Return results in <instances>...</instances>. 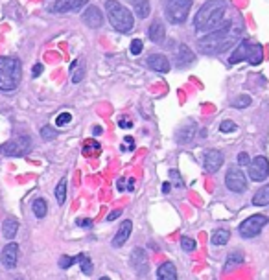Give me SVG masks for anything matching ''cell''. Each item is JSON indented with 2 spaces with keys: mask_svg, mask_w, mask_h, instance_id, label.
<instances>
[{
  "mask_svg": "<svg viewBox=\"0 0 269 280\" xmlns=\"http://www.w3.org/2000/svg\"><path fill=\"white\" fill-rule=\"evenodd\" d=\"M227 4V0H207L194 19L195 30H214L220 22H223Z\"/></svg>",
  "mask_w": 269,
  "mask_h": 280,
  "instance_id": "cell-1",
  "label": "cell"
},
{
  "mask_svg": "<svg viewBox=\"0 0 269 280\" xmlns=\"http://www.w3.org/2000/svg\"><path fill=\"white\" fill-rule=\"evenodd\" d=\"M22 78L21 61L17 57H6L0 55V91L11 92L15 91Z\"/></svg>",
  "mask_w": 269,
  "mask_h": 280,
  "instance_id": "cell-2",
  "label": "cell"
},
{
  "mask_svg": "<svg viewBox=\"0 0 269 280\" xmlns=\"http://www.w3.org/2000/svg\"><path fill=\"white\" fill-rule=\"evenodd\" d=\"M105 11H107L109 22L111 26L120 33H129L134 28V19L131 11L122 6L118 0H107L105 2Z\"/></svg>",
  "mask_w": 269,
  "mask_h": 280,
  "instance_id": "cell-3",
  "label": "cell"
},
{
  "mask_svg": "<svg viewBox=\"0 0 269 280\" xmlns=\"http://www.w3.org/2000/svg\"><path fill=\"white\" fill-rule=\"evenodd\" d=\"M192 0H164V13L172 24H183L188 19Z\"/></svg>",
  "mask_w": 269,
  "mask_h": 280,
  "instance_id": "cell-4",
  "label": "cell"
},
{
  "mask_svg": "<svg viewBox=\"0 0 269 280\" xmlns=\"http://www.w3.org/2000/svg\"><path fill=\"white\" fill-rule=\"evenodd\" d=\"M229 28H231V22L227 21V24H223L221 28L218 30H212L210 33H207L205 37H201L197 41V46H199L201 52L205 54H212V52H218V46L221 44V41L227 37V33H229Z\"/></svg>",
  "mask_w": 269,
  "mask_h": 280,
  "instance_id": "cell-5",
  "label": "cell"
},
{
  "mask_svg": "<svg viewBox=\"0 0 269 280\" xmlns=\"http://www.w3.org/2000/svg\"><path fill=\"white\" fill-rule=\"evenodd\" d=\"M267 221H269L267 216L254 214V216H251V218H247L245 221H242V225H240L238 232H240V236L242 238H254L262 232V229L267 225Z\"/></svg>",
  "mask_w": 269,
  "mask_h": 280,
  "instance_id": "cell-6",
  "label": "cell"
},
{
  "mask_svg": "<svg viewBox=\"0 0 269 280\" xmlns=\"http://www.w3.org/2000/svg\"><path fill=\"white\" fill-rule=\"evenodd\" d=\"M225 184L231 192H236V194L245 192V188H247V177H245L243 170H240L238 166L229 168V172L225 175Z\"/></svg>",
  "mask_w": 269,
  "mask_h": 280,
  "instance_id": "cell-7",
  "label": "cell"
},
{
  "mask_svg": "<svg viewBox=\"0 0 269 280\" xmlns=\"http://www.w3.org/2000/svg\"><path fill=\"white\" fill-rule=\"evenodd\" d=\"M247 172H249V177L253 179L254 183H262L269 175V161L262 155L254 157L253 161L247 164Z\"/></svg>",
  "mask_w": 269,
  "mask_h": 280,
  "instance_id": "cell-8",
  "label": "cell"
},
{
  "mask_svg": "<svg viewBox=\"0 0 269 280\" xmlns=\"http://www.w3.org/2000/svg\"><path fill=\"white\" fill-rule=\"evenodd\" d=\"M32 148V142H30V136H19V138H13L10 142H6L2 146V153L8 157H24Z\"/></svg>",
  "mask_w": 269,
  "mask_h": 280,
  "instance_id": "cell-9",
  "label": "cell"
},
{
  "mask_svg": "<svg viewBox=\"0 0 269 280\" xmlns=\"http://www.w3.org/2000/svg\"><path fill=\"white\" fill-rule=\"evenodd\" d=\"M131 265H133L134 271L142 276H146L150 273V260H148V254H146L144 249H140V247L133 249V253H131Z\"/></svg>",
  "mask_w": 269,
  "mask_h": 280,
  "instance_id": "cell-10",
  "label": "cell"
},
{
  "mask_svg": "<svg viewBox=\"0 0 269 280\" xmlns=\"http://www.w3.org/2000/svg\"><path fill=\"white\" fill-rule=\"evenodd\" d=\"M203 166L209 173H216L221 166H223V153L218 150H209L205 153Z\"/></svg>",
  "mask_w": 269,
  "mask_h": 280,
  "instance_id": "cell-11",
  "label": "cell"
},
{
  "mask_svg": "<svg viewBox=\"0 0 269 280\" xmlns=\"http://www.w3.org/2000/svg\"><path fill=\"white\" fill-rule=\"evenodd\" d=\"M19 260V245L17 243H8L2 251V265L6 269H13Z\"/></svg>",
  "mask_w": 269,
  "mask_h": 280,
  "instance_id": "cell-12",
  "label": "cell"
},
{
  "mask_svg": "<svg viewBox=\"0 0 269 280\" xmlns=\"http://www.w3.org/2000/svg\"><path fill=\"white\" fill-rule=\"evenodd\" d=\"M83 22H85L89 28H100L103 24V15L102 11H100V8H96V6H89L85 10V13H83Z\"/></svg>",
  "mask_w": 269,
  "mask_h": 280,
  "instance_id": "cell-13",
  "label": "cell"
},
{
  "mask_svg": "<svg viewBox=\"0 0 269 280\" xmlns=\"http://www.w3.org/2000/svg\"><path fill=\"white\" fill-rule=\"evenodd\" d=\"M194 61H195V54L190 50L188 44H181L177 48V52H175V65L184 68V66L192 65Z\"/></svg>",
  "mask_w": 269,
  "mask_h": 280,
  "instance_id": "cell-14",
  "label": "cell"
},
{
  "mask_svg": "<svg viewBox=\"0 0 269 280\" xmlns=\"http://www.w3.org/2000/svg\"><path fill=\"white\" fill-rule=\"evenodd\" d=\"M146 65L150 66L151 70H155V72H161V74H164V72H168V70H170V61H168L166 55H162V54L148 55Z\"/></svg>",
  "mask_w": 269,
  "mask_h": 280,
  "instance_id": "cell-15",
  "label": "cell"
},
{
  "mask_svg": "<svg viewBox=\"0 0 269 280\" xmlns=\"http://www.w3.org/2000/svg\"><path fill=\"white\" fill-rule=\"evenodd\" d=\"M131 229H133V223H131L129 220H125L122 225H120V229H118V232L114 234V238H113V242H111V245H113L114 249H118V247H122L125 242H127V238H129V234H131Z\"/></svg>",
  "mask_w": 269,
  "mask_h": 280,
  "instance_id": "cell-16",
  "label": "cell"
},
{
  "mask_svg": "<svg viewBox=\"0 0 269 280\" xmlns=\"http://www.w3.org/2000/svg\"><path fill=\"white\" fill-rule=\"evenodd\" d=\"M249 52H251V44H249L247 41H242V43H240L236 48H234V52L231 54V57H229V63H231V65H236V63L247 61Z\"/></svg>",
  "mask_w": 269,
  "mask_h": 280,
  "instance_id": "cell-17",
  "label": "cell"
},
{
  "mask_svg": "<svg viewBox=\"0 0 269 280\" xmlns=\"http://www.w3.org/2000/svg\"><path fill=\"white\" fill-rule=\"evenodd\" d=\"M87 0H55L54 11L57 13H70V11L80 10L81 6H85Z\"/></svg>",
  "mask_w": 269,
  "mask_h": 280,
  "instance_id": "cell-18",
  "label": "cell"
},
{
  "mask_svg": "<svg viewBox=\"0 0 269 280\" xmlns=\"http://www.w3.org/2000/svg\"><path fill=\"white\" fill-rule=\"evenodd\" d=\"M148 37H150L151 43H162L164 41V37H166V28H164V24L162 22H153L150 28H148Z\"/></svg>",
  "mask_w": 269,
  "mask_h": 280,
  "instance_id": "cell-19",
  "label": "cell"
},
{
  "mask_svg": "<svg viewBox=\"0 0 269 280\" xmlns=\"http://www.w3.org/2000/svg\"><path fill=\"white\" fill-rule=\"evenodd\" d=\"M157 280H177V269L172 262H164L157 269Z\"/></svg>",
  "mask_w": 269,
  "mask_h": 280,
  "instance_id": "cell-20",
  "label": "cell"
},
{
  "mask_svg": "<svg viewBox=\"0 0 269 280\" xmlns=\"http://www.w3.org/2000/svg\"><path fill=\"white\" fill-rule=\"evenodd\" d=\"M231 240V232L227 229H216L210 236V243L216 245V247H221V245H227V242Z\"/></svg>",
  "mask_w": 269,
  "mask_h": 280,
  "instance_id": "cell-21",
  "label": "cell"
},
{
  "mask_svg": "<svg viewBox=\"0 0 269 280\" xmlns=\"http://www.w3.org/2000/svg\"><path fill=\"white\" fill-rule=\"evenodd\" d=\"M247 61L251 66H258L264 61V48H262V44H251V52H249Z\"/></svg>",
  "mask_w": 269,
  "mask_h": 280,
  "instance_id": "cell-22",
  "label": "cell"
},
{
  "mask_svg": "<svg viewBox=\"0 0 269 280\" xmlns=\"http://www.w3.org/2000/svg\"><path fill=\"white\" fill-rule=\"evenodd\" d=\"M19 231V221L15 218H8V220L2 223V234H4L6 240H13Z\"/></svg>",
  "mask_w": 269,
  "mask_h": 280,
  "instance_id": "cell-23",
  "label": "cell"
},
{
  "mask_svg": "<svg viewBox=\"0 0 269 280\" xmlns=\"http://www.w3.org/2000/svg\"><path fill=\"white\" fill-rule=\"evenodd\" d=\"M253 205L256 206L269 205V184H264L262 188L256 190V194L253 195Z\"/></svg>",
  "mask_w": 269,
  "mask_h": 280,
  "instance_id": "cell-24",
  "label": "cell"
},
{
  "mask_svg": "<svg viewBox=\"0 0 269 280\" xmlns=\"http://www.w3.org/2000/svg\"><path fill=\"white\" fill-rule=\"evenodd\" d=\"M195 136V125L190 124L186 127H183L181 131H177V142L179 144H188L190 140H194Z\"/></svg>",
  "mask_w": 269,
  "mask_h": 280,
  "instance_id": "cell-25",
  "label": "cell"
},
{
  "mask_svg": "<svg viewBox=\"0 0 269 280\" xmlns=\"http://www.w3.org/2000/svg\"><path fill=\"white\" fill-rule=\"evenodd\" d=\"M74 264H80L81 273L83 275H91L92 273V260L87 256V254H78L74 258Z\"/></svg>",
  "mask_w": 269,
  "mask_h": 280,
  "instance_id": "cell-26",
  "label": "cell"
},
{
  "mask_svg": "<svg viewBox=\"0 0 269 280\" xmlns=\"http://www.w3.org/2000/svg\"><path fill=\"white\" fill-rule=\"evenodd\" d=\"M32 210H33V214H35V218L41 220V218H44L46 212H48V205H46V201H44L43 197H37V199L33 201Z\"/></svg>",
  "mask_w": 269,
  "mask_h": 280,
  "instance_id": "cell-27",
  "label": "cell"
},
{
  "mask_svg": "<svg viewBox=\"0 0 269 280\" xmlns=\"http://www.w3.org/2000/svg\"><path fill=\"white\" fill-rule=\"evenodd\" d=\"M151 11V6H150V0H137V4H134V13L139 19H146V17L150 15Z\"/></svg>",
  "mask_w": 269,
  "mask_h": 280,
  "instance_id": "cell-28",
  "label": "cell"
},
{
  "mask_svg": "<svg viewBox=\"0 0 269 280\" xmlns=\"http://www.w3.org/2000/svg\"><path fill=\"white\" fill-rule=\"evenodd\" d=\"M55 199H57L59 205L65 203V199H66V179H61L59 184L55 186Z\"/></svg>",
  "mask_w": 269,
  "mask_h": 280,
  "instance_id": "cell-29",
  "label": "cell"
},
{
  "mask_svg": "<svg viewBox=\"0 0 269 280\" xmlns=\"http://www.w3.org/2000/svg\"><path fill=\"white\" fill-rule=\"evenodd\" d=\"M83 153H85L87 157L96 155V153H100V144L94 142V140H89V142L85 144V148H83Z\"/></svg>",
  "mask_w": 269,
  "mask_h": 280,
  "instance_id": "cell-30",
  "label": "cell"
},
{
  "mask_svg": "<svg viewBox=\"0 0 269 280\" xmlns=\"http://www.w3.org/2000/svg\"><path fill=\"white\" fill-rule=\"evenodd\" d=\"M251 105V96H247V94H242V96H238L234 102H232V107L236 109H245Z\"/></svg>",
  "mask_w": 269,
  "mask_h": 280,
  "instance_id": "cell-31",
  "label": "cell"
},
{
  "mask_svg": "<svg viewBox=\"0 0 269 280\" xmlns=\"http://www.w3.org/2000/svg\"><path fill=\"white\" fill-rule=\"evenodd\" d=\"M181 247H183V251H186V253H192V251H195V240H192V238L188 236H183L181 238Z\"/></svg>",
  "mask_w": 269,
  "mask_h": 280,
  "instance_id": "cell-32",
  "label": "cell"
},
{
  "mask_svg": "<svg viewBox=\"0 0 269 280\" xmlns=\"http://www.w3.org/2000/svg\"><path fill=\"white\" fill-rule=\"evenodd\" d=\"M142 50H144V43H142L140 39H133V41H131V46H129L131 54L140 55V54H142Z\"/></svg>",
  "mask_w": 269,
  "mask_h": 280,
  "instance_id": "cell-33",
  "label": "cell"
},
{
  "mask_svg": "<svg viewBox=\"0 0 269 280\" xmlns=\"http://www.w3.org/2000/svg\"><path fill=\"white\" fill-rule=\"evenodd\" d=\"M238 129V125L232 122V120H223L220 125V131L221 133H234Z\"/></svg>",
  "mask_w": 269,
  "mask_h": 280,
  "instance_id": "cell-34",
  "label": "cell"
},
{
  "mask_svg": "<svg viewBox=\"0 0 269 280\" xmlns=\"http://www.w3.org/2000/svg\"><path fill=\"white\" fill-rule=\"evenodd\" d=\"M41 136H43V140H54L57 136V131L54 127H50V125H44L41 129Z\"/></svg>",
  "mask_w": 269,
  "mask_h": 280,
  "instance_id": "cell-35",
  "label": "cell"
},
{
  "mask_svg": "<svg viewBox=\"0 0 269 280\" xmlns=\"http://www.w3.org/2000/svg\"><path fill=\"white\" fill-rule=\"evenodd\" d=\"M243 264V254L242 253H231L227 258V265H238Z\"/></svg>",
  "mask_w": 269,
  "mask_h": 280,
  "instance_id": "cell-36",
  "label": "cell"
},
{
  "mask_svg": "<svg viewBox=\"0 0 269 280\" xmlns=\"http://www.w3.org/2000/svg\"><path fill=\"white\" fill-rule=\"evenodd\" d=\"M70 120H72V114H70V113H61L59 116L55 118V125H57V127H63V125L70 124Z\"/></svg>",
  "mask_w": 269,
  "mask_h": 280,
  "instance_id": "cell-37",
  "label": "cell"
},
{
  "mask_svg": "<svg viewBox=\"0 0 269 280\" xmlns=\"http://www.w3.org/2000/svg\"><path fill=\"white\" fill-rule=\"evenodd\" d=\"M170 179H172V184L175 186H183V177H181V173L177 170H170Z\"/></svg>",
  "mask_w": 269,
  "mask_h": 280,
  "instance_id": "cell-38",
  "label": "cell"
},
{
  "mask_svg": "<svg viewBox=\"0 0 269 280\" xmlns=\"http://www.w3.org/2000/svg\"><path fill=\"white\" fill-rule=\"evenodd\" d=\"M72 264H74V258H72V256H66V254H65V256H61V258H59V267H61V269H69Z\"/></svg>",
  "mask_w": 269,
  "mask_h": 280,
  "instance_id": "cell-39",
  "label": "cell"
},
{
  "mask_svg": "<svg viewBox=\"0 0 269 280\" xmlns=\"http://www.w3.org/2000/svg\"><path fill=\"white\" fill-rule=\"evenodd\" d=\"M236 161H238V164H242V166H247L249 162H251V159H249V155L245 153V151H242V153H238Z\"/></svg>",
  "mask_w": 269,
  "mask_h": 280,
  "instance_id": "cell-40",
  "label": "cell"
},
{
  "mask_svg": "<svg viewBox=\"0 0 269 280\" xmlns=\"http://www.w3.org/2000/svg\"><path fill=\"white\" fill-rule=\"evenodd\" d=\"M125 146L122 144V151H129V150H133V146H134V142H133V138L131 136H125Z\"/></svg>",
  "mask_w": 269,
  "mask_h": 280,
  "instance_id": "cell-41",
  "label": "cell"
},
{
  "mask_svg": "<svg viewBox=\"0 0 269 280\" xmlns=\"http://www.w3.org/2000/svg\"><path fill=\"white\" fill-rule=\"evenodd\" d=\"M118 124H120V127H122V129H124V127H125V129H131V127H133V122H131L129 118H120Z\"/></svg>",
  "mask_w": 269,
  "mask_h": 280,
  "instance_id": "cell-42",
  "label": "cell"
},
{
  "mask_svg": "<svg viewBox=\"0 0 269 280\" xmlns=\"http://www.w3.org/2000/svg\"><path fill=\"white\" fill-rule=\"evenodd\" d=\"M76 225H78V227H85V229H91L92 220H76Z\"/></svg>",
  "mask_w": 269,
  "mask_h": 280,
  "instance_id": "cell-43",
  "label": "cell"
},
{
  "mask_svg": "<svg viewBox=\"0 0 269 280\" xmlns=\"http://www.w3.org/2000/svg\"><path fill=\"white\" fill-rule=\"evenodd\" d=\"M41 72H43V65H39V63H37V65L33 66L32 76H33V78H37V76H41Z\"/></svg>",
  "mask_w": 269,
  "mask_h": 280,
  "instance_id": "cell-44",
  "label": "cell"
},
{
  "mask_svg": "<svg viewBox=\"0 0 269 280\" xmlns=\"http://www.w3.org/2000/svg\"><path fill=\"white\" fill-rule=\"evenodd\" d=\"M81 78H83V70H80V72H76V74L72 76V81H74V83H80Z\"/></svg>",
  "mask_w": 269,
  "mask_h": 280,
  "instance_id": "cell-45",
  "label": "cell"
},
{
  "mask_svg": "<svg viewBox=\"0 0 269 280\" xmlns=\"http://www.w3.org/2000/svg\"><path fill=\"white\" fill-rule=\"evenodd\" d=\"M116 218H120V210H114V212H111V214L107 216V221H114Z\"/></svg>",
  "mask_w": 269,
  "mask_h": 280,
  "instance_id": "cell-46",
  "label": "cell"
},
{
  "mask_svg": "<svg viewBox=\"0 0 269 280\" xmlns=\"http://www.w3.org/2000/svg\"><path fill=\"white\" fill-rule=\"evenodd\" d=\"M170 190H172V183L162 184V194H170Z\"/></svg>",
  "mask_w": 269,
  "mask_h": 280,
  "instance_id": "cell-47",
  "label": "cell"
},
{
  "mask_svg": "<svg viewBox=\"0 0 269 280\" xmlns=\"http://www.w3.org/2000/svg\"><path fill=\"white\" fill-rule=\"evenodd\" d=\"M92 135H102V127H94V129H92Z\"/></svg>",
  "mask_w": 269,
  "mask_h": 280,
  "instance_id": "cell-48",
  "label": "cell"
},
{
  "mask_svg": "<svg viewBox=\"0 0 269 280\" xmlns=\"http://www.w3.org/2000/svg\"><path fill=\"white\" fill-rule=\"evenodd\" d=\"M127 188H129V190H133V188H134V181H133V179H131V181H129V184H127Z\"/></svg>",
  "mask_w": 269,
  "mask_h": 280,
  "instance_id": "cell-49",
  "label": "cell"
},
{
  "mask_svg": "<svg viewBox=\"0 0 269 280\" xmlns=\"http://www.w3.org/2000/svg\"><path fill=\"white\" fill-rule=\"evenodd\" d=\"M118 190H124V181H122V179L118 181Z\"/></svg>",
  "mask_w": 269,
  "mask_h": 280,
  "instance_id": "cell-50",
  "label": "cell"
},
{
  "mask_svg": "<svg viewBox=\"0 0 269 280\" xmlns=\"http://www.w3.org/2000/svg\"><path fill=\"white\" fill-rule=\"evenodd\" d=\"M100 280H109V276H102V278H100Z\"/></svg>",
  "mask_w": 269,
  "mask_h": 280,
  "instance_id": "cell-51",
  "label": "cell"
},
{
  "mask_svg": "<svg viewBox=\"0 0 269 280\" xmlns=\"http://www.w3.org/2000/svg\"><path fill=\"white\" fill-rule=\"evenodd\" d=\"M17 280H22V278H17Z\"/></svg>",
  "mask_w": 269,
  "mask_h": 280,
  "instance_id": "cell-52",
  "label": "cell"
}]
</instances>
